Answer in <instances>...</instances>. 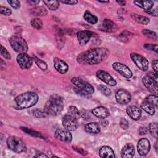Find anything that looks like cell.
I'll use <instances>...</instances> for the list:
<instances>
[{"mask_svg": "<svg viewBox=\"0 0 158 158\" xmlns=\"http://www.w3.org/2000/svg\"><path fill=\"white\" fill-rule=\"evenodd\" d=\"M108 49L104 48H96L85 51L79 54L77 60L81 64L95 65L104 60L109 56Z\"/></svg>", "mask_w": 158, "mask_h": 158, "instance_id": "obj_1", "label": "cell"}, {"mask_svg": "<svg viewBox=\"0 0 158 158\" xmlns=\"http://www.w3.org/2000/svg\"><path fill=\"white\" fill-rule=\"evenodd\" d=\"M64 103V99L59 95L56 94L51 95L45 104L44 110L48 115H57L62 112Z\"/></svg>", "mask_w": 158, "mask_h": 158, "instance_id": "obj_2", "label": "cell"}, {"mask_svg": "<svg viewBox=\"0 0 158 158\" xmlns=\"http://www.w3.org/2000/svg\"><path fill=\"white\" fill-rule=\"evenodd\" d=\"M38 101V94L31 91L22 93L18 95L14 99L16 107L19 109L31 107L36 104Z\"/></svg>", "mask_w": 158, "mask_h": 158, "instance_id": "obj_3", "label": "cell"}, {"mask_svg": "<svg viewBox=\"0 0 158 158\" xmlns=\"http://www.w3.org/2000/svg\"><path fill=\"white\" fill-rule=\"evenodd\" d=\"M71 82L75 86V91L82 96L91 95L94 92L93 86L80 78L73 77L71 80Z\"/></svg>", "mask_w": 158, "mask_h": 158, "instance_id": "obj_4", "label": "cell"}, {"mask_svg": "<svg viewBox=\"0 0 158 158\" xmlns=\"http://www.w3.org/2000/svg\"><path fill=\"white\" fill-rule=\"evenodd\" d=\"M142 81L144 86L148 90L154 95H157L158 93L157 88V74L155 72L154 73H150L149 74L144 76Z\"/></svg>", "mask_w": 158, "mask_h": 158, "instance_id": "obj_5", "label": "cell"}, {"mask_svg": "<svg viewBox=\"0 0 158 158\" xmlns=\"http://www.w3.org/2000/svg\"><path fill=\"white\" fill-rule=\"evenodd\" d=\"M9 43L12 49L19 54L26 53L28 51V44L21 36L14 35L9 38Z\"/></svg>", "mask_w": 158, "mask_h": 158, "instance_id": "obj_6", "label": "cell"}, {"mask_svg": "<svg viewBox=\"0 0 158 158\" xmlns=\"http://www.w3.org/2000/svg\"><path fill=\"white\" fill-rule=\"evenodd\" d=\"M7 147L16 153H21L25 151L26 146L23 141L19 137L9 136L7 139Z\"/></svg>", "mask_w": 158, "mask_h": 158, "instance_id": "obj_7", "label": "cell"}, {"mask_svg": "<svg viewBox=\"0 0 158 158\" xmlns=\"http://www.w3.org/2000/svg\"><path fill=\"white\" fill-rule=\"evenodd\" d=\"M130 57L136 65L142 71H146L148 69L149 62L148 60L143 56L137 53H131Z\"/></svg>", "mask_w": 158, "mask_h": 158, "instance_id": "obj_8", "label": "cell"}, {"mask_svg": "<svg viewBox=\"0 0 158 158\" xmlns=\"http://www.w3.org/2000/svg\"><path fill=\"white\" fill-rule=\"evenodd\" d=\"M77 119L72 116L66 114L62 118V125L64 128L69 130L70 131H75L78 127V122Z\"/></svg>", "mask_w": 158, "mask_h": 158, "instance_id": "obj_9", "label": "cell"}, {"mask_svg": "<svg viewBox=\"0 0 158 158\" xmlns=\"http://www.w3.org/2000/svg\"><path fill=\"white\" fill-rule=\"evenodd\" d=\"M17 62L21 69H28L32 65L33 59L26 53H21L17 56Z\"/></svg>", "mask_w": 158, "mask_h": 158, "instance_id": "obj_10", "label": "cell"}, {"mask_svg": "<svg viewBox=\"0 0 158 158\" xmlns=\"http://www.w3.org/2000/svg\"><path fill=\"white\" fill-rule=\"evenodd\" d=\"M112 68L126 78H130L133 75L130 68L121 62H115L113 63Z\"/></svg>", "mask_w": 158, "mask_h": 158, "instance_id": "obj_11", "label": "cell"}, {"mask_svg": "<svg viewBox=\"0 0 158 158\" xmlns=\"http://www.w3.org/2000/svg\"><path fill=\"white\" fill-rule=\"evenodd\" d=\"M115 99L117 102L122 105H125L130 102L131 100L130 93L124 89H120L115 93Z\"/></svg>", "mask_w": 158, "mask_h": 158, "instance_id": "obj_12", "label": "cell"}, {"mask_svg": "<svg viewBox=\"0 0 158 158\" xmlns=\"http://www.w3.org/2000/svg\"><path fill=\"white\" fill-rule=\"evenodd\" d=\"M96 76L101 81L110 86H115L117 84V81H115V80L108 72L104 70H98L96 72Z\"/></svg>", "mask_w": 158, "mask_h": 158, "instance_id": "obj_13", "label": "cell"}, {"mask_svg": "<svg viewBox=\"0 0 158 158\" xmlns=\"http://www.w3.org/2000/svg\"><path fill=\"white\" fill-rule=\"evenodd\" d=\"M55 137L64 143H70L72 141V136L70 131L64 128H59L55 132Z\"/></svg>", "mask_w": 158, "mask_h": 158, "instance_id": "obj_14", "label": "cell"}, {"mask_svg": "<svg viewBox=\"0 0 158 158\" xmlns=\"http://www.w3.org/2000/svg\"><path fill=\"white\" fill-rule=\"evenodd\" d=\"M151 148L149 141L146 138H141L138 142V152L141 156H146L149 152Z\"/></svg>", "mask_w": 158, "mask_h": 158, "instance_id": "obj_15", "label": "cell"}, {"mask_svg": "<svg viewBox=\"0 0 158 158\" xmlns=\"http://www.w3.org/2000/svg\"><path fill=\"white\" fill-rule=\"evenodd\" d=\"M93 33L88 30L80 31L77 33V40L81 45H85L91 39Z\"/></svg>", "mask_w": 158, "mask_h": 158, "instance_id": "obj_16", "label": "cell"}, {"mask_svg": "<svg viewBox=\"0 0 158 158\" xmlns=\"http://www.w3.org/2000/svg\"><path fill=\"white\" fill-rule=\"evenodd\" d=\"M54 66L55 69L62 74L65 73L69 69L67 63L58 57L54 58Z\"/></svg>", "mask_w": 158, "mask_h": 158, "instance_id": "obj_17", "label": "cell"}, {"mask_svg": "<svg viewBox=\"0 0 158 158\" xmlns=\"http://www.w3.org/2000/svg\"><path fill=\"white\" fill-rule=\"evenodd\" d=\"M127 113L133 120H139L141 116V110L135 106H130L127 109Z\"/></svg>", "mask_w": 158, "mask_h": 158, "instance_id": "obj_18", "label": "cell"}, {"mask_svg": "<svg viewBox=\"0 0 158 158\" xmlns=\"http://www.w3.org/2000/svg\"><path fill=\"white\" fill-rule=\"evenodd\" d=\"M135 147L131 143H128L123 146L121 151V156L123 158H131L135 154Z\"/></svg>", "mask_w": 158, "mask_h": 158, "instance_id": "obj_19", "label": "cell"}, {"mask_svg": "<svg viewBox=\"0 0 158 158\" xmlns=\"http://www.w3.org/2000/svg\"><path fill=\"white\" fill-rule=\"evenodd\" d=\"M91 112L94 115L99 118H105L107 117L109 115L108 110L106 107L102 106L94 108L93 109H92Z\"/></svg>", "mask_w": 158, "mask_h": 158, "instance_id": "obj_20", "label": "cell"}, {"mask_svg": "<svg viewBox=\"0 0 158 158\" xmlns=\"http://www.w3.org/2000/svg\"><path fill=\"white\" fill-rule=\"evenodd\" d=\"M99 156L102 158H108V157H115V154L112 149L107 146H104L101 147L99 149Z\"/></svg>", "mask_w": 158, "mask_h": 158, "instance_id": "obj_21", "label": "cell"}, {"mask_svg": "<svg viewBox=\"0 0 158 158\" xmlns=\"http://www.w3.org/2000/svg\"><path fill=\"white\" fill-rule=\"evenodd\" d=\"M100 29L105 32H112L115 30V24L110 19H104L101 24Z\"/></svg>", "mask_w": 158, "mask_h": 158, "instance_id": "obj_22", "label": "cell"}, {"mask_svg": "<svg viewBox=\"0 0 158 158\" xmlns=\"http://www.w3.org/2000/svg\"><path fill=\"white\" fill-rule=\"evenodd\" d=\"M85 129L86 131L89 133L97 134L100 132V128L97 122H90L87 123L85 127Z\"/></svg>", "mask_w": 158, "mask_h": 158, "instance_id": "obj_23", "label": "cell"}, {"mask_svg": "<svg viewBox=\"0 0 158 158\" xmlns=\"http://www.w3.org/2000/svg\"><path fill=\"white\" fill-rule=\"evenodd\" d=\"M141 109L150 115H153L155 114V107L149 102L144 100L141 104Z\"/></svg>", "mask_w": 158, "mask_h": 158, "instance_id": "obj_24", "label": "cell"}, {"mask_svg": "<svg viewBox=\"0 0 158 158\" xmlns=\"http://www.w3.org/2000/svg\"><path fill=\"white\" fill-rule=\"evenodd\" d=\"M133 2L138 7L144 9L145 10H150L154 5L152 1H135Z\"/></svg>", "mask_w": 158, "mask_h": 158, "instance_id": "obj_25", "label": "cell"}, {"mask_svg": "<svg viewBox=\"0 0 158 158\" xmlns=\"http://www.w3.org/2000/svg\"><path fill=\"white\" fill-rule=\"evenodd\" d=\"M30 13L32 15L35 16L43 17V16L46 15L48 14V12L44 7L42 6H40V7H35L30 9Z\"/></svg>", "mask_w": 158, "mask_h": 158, "instance_id": "obj_26", "label": "cell"}, {"mask_svg": "<svg viewBox=\"0 0 158 158\" xmlns=\"http://www.w3.org/2000/svg\"><path fill=\"white\" fill-rule=\"evenodd\" d=\"M132 18L138 23L143 24V25H147L149 23V19L147 17L143 16L136 14H133L131 15Z\"/></svg>", "mask_w": 158, "mask_h": 158, "instance_id": "obj_27", "label": "cell"}, {"mask_svg": "<svg viewBox=\"0 0 158 158\" xmlns=\"http://www.w3.org/2000/svg\"><path fill=\"white\" fill-rule=\"evenodd\" d=\"M83 18L87 22H88L91 24H95L98 22V17L96 16H95L94 15L92 14L88 10H86L85 12V14L83 15Z\"/></svg>", "mask_w": 158, "mask_h": 158, "instance_id": "obj_28", "label": "cell"}, {"mask_svg": "<svg viewBox=\"0 0 158 158\" xmlns=\"http://www.w3.org/2000/svg\"><path fill=\"white\" fill-rule=\"evenodd\" d=\"M67 114L72 116L73 117L75 118L77 120H79L80 117V113L78 109L75 106H71L68 108Z\"/></svg>", "mask_w": 158, "mask_h": 158, "instance_id": "obj_29", "label": "cell"}, {"mask_svg": "<svg viewBox=\"0 0 158 158\" xmlns=\"http://www.w3.org/2000/svg\"><path fill=\"white\" fill-rule=\"evenodd\" d=\"M43 2L51 10H56L59 7V2L57 1H43Z\"/></svg>", "mask_w": 158, "mask_h": 158, "instance_id": "obj_30", "label": "cell"}, {"mask_svg": "<svg viewBox=\"0 0 158 158\" xmlns=\"http://www.w3.org/2000/svg\"><path fill=\"white\" fill-rule=\"evenodd\" d=\"M157 124L156 122H151L149 125V131L152 135L155 138H157Z\"/></svg>", "mask_w": 158, "mask_h": 158, "instance_id": "obj_31", "label": "cell"}, {"mask_svg": "<svg viewBox=\"0 0 158 158\" xmlns=\"http://www.w3.org/2000/svg\"><path fill=\"white\" fill-rule=\"evenodd\" d=\"M30 23L31 26L36 30H40L43 27V22L39 18L32 19Z\"/></svg>", "mask_w": 158, "mask_h": 158, "instance_id": "obj_32", "label": "cell"}, {"mask_svg": "<svg viewBox=\"0 0 158 158\" xmlns=\"http://www.w3.org/2000/svg\"><path fill=\"white\" fill-rule=\"evenodd\" d=\"M144 100H146L147 101L151 102L154 107L155 108H157L158 106V97L157 95H154V94H151V95H148Z\"/></svg>", "mask_w": 158, "mask_h": 158, "instance_id": "obj_33", "label": "cell"}, {"mask_svg": "<svg viewBox=\"0 0 158 158\" xmlns=\"http://www.w3.org/2000/svg\"><path fill=\"white\" fill-rule=\"evenodd\" d=\"M33 60H35V62L36 63V64L38 65V67L40 69H41L42 70H46L47 69L48 66H47L46 63L44 61L42 60L41 59H40L35 56L33 57Z\"/></svg>", "mask_w": 158, "mask_h": 158, "instance_id": "obj_34", "label": "cell"}, {"mask_svg": "<svg viewBox=\"0 0 158 158\" xmlns=\"http://www.w3.org/2000/svg\"><path fill=\"white\" fill-rule=\"evenodd\" d=\"M142 32L148 38H150L151 40H154L155 41L157 40V34L155 32L152 31L145 29V30H143Z\"/></svg>", "mask_w": 158, "mask_h": 158, "instance_id": "obj_35", "label": "cell"}, {"mask_svg": "<svg viewBox=\"0 0 158 158\" xmlns=\"http://www.w3.org/2000/svg\"><path fill=\"white\" fill-rule=\"evenodd\" d=\"M33 115L38 118H44L46 116H48V115L46 114V112H44V110H41L40 109H35L33 110Z\"/></svg>", "mask_w": 158, "mask_h": 158, "instance_id": "obj_36", "label": "cell"}, {"mask_svg": "<svg viewBox=\"0 0 158 158\" xmlns=\"http://www.w3.org/2000/svg\"><path fill=\"white\" fill-rule=\"evenodd\" d=\"M98 89L101 92L102 94H103L104 95H105L106 96H109L111 94V90L108 87H107L106 86L99 85L98 86Z\"/></svg>", "mask_w": 158, "mask_h": 158, "instance_id": "obj_37", "label": "cell"}, {"mask_svg": "<svg viewBox=\"0 0 158 158\" xmlns=\"http://www.w3.org/2000/svg\"><path fill=\"white\" fill-rule=\"evenodd\" d=\"M131 36H132L131 33L127 31H123L122 33H120L119 38L123 41H128L131 37Z\"/></svg>", "mask_w": 158, "mask_h": 158, "instance_id": "obj_38", "label": "cell"}, {"mask_svg": "<svg viewBox=\"0 0 158 158\" xmlns=\"http://www.w3.org/2000/svg\"><path fill=\"white\" fill-rule=\"evenodd\" d=\"M0 52H1V56H3L4 58H6L7 59H10L11 56H10V53L7 51V50L2 45H1Z\"/></svg>", "mask_w": 158, "mask_h": 158, "instance_id": "obj_39", "label": "cell"}, {"mask_svg": "<svg viewBox=\"0 0 158 158\" xmlns=\"http://www.w3.org/2000/svg\"><path fill=\"white\" fill-rule=\"evenodd\" d=\"M0 13L1 14L5 15H10L12 14V10L6 7L1 6L0 7Z\"/></svg>", "mask_w": 158, "mask_h": 158, "instance_id": "obj_40", "label": "cell"}, {"mask_svg": "<svg viewBox=\"0 0 158 158\" xmlns=\"http://www.w3.org/2000/svg\"><path fill=\"white\" fill-rule=\"evenodd\" d=\"M120 126L122 129H124V130L127 129L129 127V123L128 120H127L124 118H122L120 121Z\"/></svg>", "mask_w": 158, "mask_h": 158, "instance_id": "obj_41", "label": "cell"}, {"mask_svg": "<svg viewBox=\"0 0 158 158\" xmlns=\"http://www.w3.org/2000/svg\"><path fill=\"white\" fill-rule=\"evenodd\" d=\"M7 2L14 9H19L20 7V2L19 1H7Z\"/></svg>", "mask_w": 158, "mask_h": 158, "instance_id": "obj_42", "label": "cell"}, {"mask_svg": "<svg viewBox=\"0 0 158 158\" xmlns=\"http://www.w3.org/2000/svg\"><path fill=\"white\" fill-rule=\"evenodd\" d=\"M144 48L152 50L157 53V44H146L144 45Z\"/></svg>", "mask_w": 158, "mask_h": 158, "instance_id": "obj_43", "label": "cell"}, {"mask_svg": "<svg viewBox=\"0 0 158 158\" xmlns=\"http://www.w3.org/2000/svg\"><path fill=\"white\" fill-rule=\"evenodd\" d=\"M22 130H23L24 131L27 132L28 134L32 135L33 136H40V135H39V133H37V132H36V131H32V133H31V130H30V129H28V128H22Z\"/></svg>", "mask_w": 158, "mask_h": 158, "instance_id": "obj_44", "label": "cell"}, {"mask_svg": "<svg viewBox=\"0 0 158 158\" xmlns=\"http://www.w3.org/2000/svg\"><path fill=\"white\" fill-rule=\"evenodd\" d=\"M60 2L63 3V4H69V5H75L77 3H78V1L76 0H72V1H69V0H67V1H60Z\"/></svg>", "mask_w": 158, "mask_h": 158, "instance_id": "obj_45", "label": "cell"}, {"mask_svg": "<svg viewBox=\"0 0 158 158\" xmlns=\"http://www.w3.org/2000/svg\"><path fill=\"white\" fill-rule=\"evenodd\" d=\"M157 65H158V62L157 60H154L152 62V67L153 68V70L154 71V72L156 73L157 74V72H158V67H157Z\"/></svg>", "mask_w": 158, "mask_h": 158, "instance_id": "obj_46", "label": "cell"}, {"mask_svg": "<svg viewBox=\"0 0 158 158\" xmlns=\"http://www.w3.org/2000/svg\"><path fill=\"white\" fill-rule=\"evenodd\" d=\"M146 13L151 15H153V16H155V17H157V9H154V10H145Z\"/></svg>", "mask_w": 158, "mask_h": 158, "instance_id": "obj_47", "label": "cell"}, {"mask_svg": "<svg viewBox=\"0 0 158 158\" xmlns=\"http://www.w3.org/2000/svg\"><path fill=\"white\" fill-rule=\"evenodd\" d=\"M148 131V129L145 127H141L139 129V133L141 135H146Z\"/></svg>", "mask_w": 158, "mask_h": 158, "instance_id": "obj_48", "label": "cell"}, {"mask_svg": "<svg viewBox=\"0 0 158 158\" xmlns=\"http://www.w3.org/2000/svg\"><path fill=\"white\" fill-rule=\"evenodd\" d=\"M27 2L31 5V6H34V5H36L37 4H38L40 2L39 1H32V0H30V1H28Z\"/></svg>", "mask_w": 158, "mask_h": 158, "instance_id": "obj_49", "label": "cell"}, {"mask_svg": "<svg viewBox=\"0 0 158 158\" xmlns=\"http://www.w3.org/2000/svg\"><path fill=\"white\" fill-rule=\"evenodd\" d=\"M73 149L76 150L77 152H80V154H83V155H84V154H86V153L85 152V151H83V149H81V148H76L75 147H73Z\"/></svg>", "mask_w": 158, "mask_h": 158, "instance_id": "obj_50", "label": "cell"}, {"mask_svg": "<svg viewBox=\"0 0 158 158\" xmlns=\"http://www.w3.org/2000/svg\"><path fill=\"white\" fill-rule=\"evenodd\" d=\"M34 157H47V156L45 154H43V153L38 154L35 155Z\"/></svg>", "mask_w": 158, "mask_h": 158, "instance_id": "obj_51", "label": "cell"}, {"mask_svg": "<svg viewBox=\"0 0 158 158\" xmlns=\"http://www.w3.org/2000/svg\"><path fill=\"white\" fill-rule=\"evenodd\" d=\"M117 3H118L120 5H121V6H125V4H126V2H125V1H116Z\"/></svg>", "mask_w": 158, "mask_h": 158, "instance_id": "obj_52", "label": "cell"}, {"mask_svg": "<svg viewBox=\"0 0 158 158\" xmlns=\"http://www.w3.org/2000/svg\"><path fill=\"white\" fill-rule=\"evenodd\" d=\"M98 2H101V3H109V1H98Z\"/></svg>", "mask_w": 158, "mask_h": 158, "instance_id": "obj_53", "label": "cell"}]
</instances>
